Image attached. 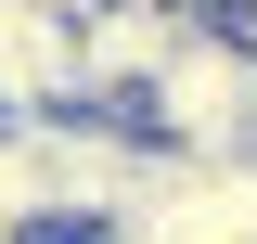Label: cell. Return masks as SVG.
<instances>
[]
</instances>
